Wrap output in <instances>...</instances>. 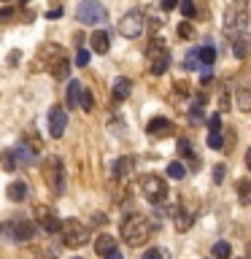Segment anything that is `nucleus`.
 I'll return each instance as SVG.
<instances>
[{"instance_id":"nucleus-13","label":"nucleus","mask_w":251,"mask_h":259,"mask_svg":"<svg viewBox=\"0 0 251 259\" xmlns=\"http://www.w3.org/2000/svg\"><path fill=\"white\" fill-rule=\"evenodd\" d=\"M89 44H92V52L95 54H108L111 38H108V32H105V30H95L92 38H89Z\"/></svg>"},{"instance_id":"nucleus-34","label":"nucleus","mask_w":251,"mask_h":259,"mask_svg":"<svg viewBox=\"0 0 251 259\" xmlns=\"http://www.w3.org/2000/svg\"><path fill=\"white\" fill-rule=\"evenodd\" d=\"M208 146H211V149H222V146H224L222 133H208Z\"/></svg>"},{"instance_id":"nucleus-45","label":"nucleus","mask_w":251,"mask_h":259,"mask_svg":"<svg viewBox=\"0 0 251 259\" xmlns=\"http://www.w3.org/2000/svg\"><path fill=\"white\" fill-rule=\"evenodd\" d=\"M19 52H11V54H8V65H16V62H19Z\"/></svg>"},{"instance_id":"nucleus-6","label":"nucleus","mask_w":251,"mask_h":259,"mask_svg":"<svg viewBox=\"0 0 251 259\" xmlns=\"http://www.w3.org/2000/svg\"><path fill=\"white\" fill-rule=\"evenodd\" d=\"M44 178L49 184V189L54 194H60L65 189V167H62V159L60 157H49L46 165H44Z\"/></svg>"},{"instance_id":"nucleus-42","label":"nucleus","mask_w":251,"mask_h":259,"mask_svg":"<svg viewBox=\"0 0 251 259\" xmlns=\"http://www.w3.org/2000/svg\"><path fill=\"white\" fill-rule=\"evenodd\" d=\"M143 259H162V251H159V248H149V251L143 254Z\"/></svg>"},{"instance_id":"nucleus-36","label":"nucleus","mask_w":251,"mask_h":259,"mask_svg":"<svg viewBox=\"0 0 251 259\" xmlns=\"http://www.w3.org/2000/svg\"><path fill=\"white\" fill-rule=\"evenodd\" d=\"M178 154H181V157H192V143L186 141V138L178 141Z\"/></svg>"},{"instance_id":"nucleus-19","label":"nucleus","mask_w":251,"mask_h":259,"mask_svg":"<svg viewBox=\"0 0 251 259\" xmlns=\"http://www.w3.org/2000/svg\"><path fill=\"white\" fill-rule=\"evenodd\" d=\"M24 197H27V184L24 181H14L8 186V200L11 202H24Z\"/></svg>"},{"instance_id":"nucleus-29","label":"nucleus","mask_w":251,"mask_h":259,"mask_svg":"<svg viewBox=\"0 0 251 259\" xmlns=\"http://www.w3.org/2000/svg\"><path fill=\"white\" fill-rule=\"evenodd\" d=\"M130 173V159H116V165H113V178H124Z\"/></svg>"},{"instance_id":"nucleus-26","label":"nucleus","mask_w":251,"mask_h":259,"mask_svg":"<svg viewBox=\"0 0 251 259\" xmlns=\"http://www.w3.org/2000/svg\"><path fill=\"white\" fill-rule=\"evenodd\" d=\"M238 194H240V202L243 205H251V181H238Z\"/></svg>"},{"instance_id":"nucleus-12","label":"nucleus","mask_w":251,"mask_h":259,"mask_svg":"<svg viewBox=\"0 0 251 259\" xmlns=\"http://www.w3.org/2000/svg\"><path fill=\"white\" fill-rule=\"evenodd\" d=\"M232 54L238 57V60H246V57L251 54V35H246V32L235 35L232 38Z\"/></svg>"},{"instance_id":"nucleus-38","label":"nucleus","mask_w":251,"mask_h":259,"mask_svg":"<svg viewBox=\"0 0 251 259\" xmlns=\"http://www.w3.org/2000/svg\"><path fill=\"white\" fill-rule=\"evenodd\" d=\"M224 173H227V165H216L214 167V184H222L224 181Z\"/></svg>"},{"instance_id":"nucleus-27","label":"nucleus","mask_w":251,"mask_h":259,"mask_svg":"<svg viewBox=\"0 0 251 259\" xmlns=\"http://www.w3.org/2000/svg\"><path fill=\"white\" fill-rule=\"evenodd\" d=\"M168 68H170V54H165V57H159V60L151 62V73H154V76H162Z\"/></svg>"},{"instance_id":"nucleus-4","label":"nucleus","mask_w":251,"mask_h":259,"mask_svg":"<svg viewBox=\"0 0 251 259\" xmlns=\"http://www.w3.org/2000/svg\"><path fill=\"white\" fill-rule=\"evenodd\" d=\"M141 189H143V197L151 202V205H162V202L168 200V181L165 178H159V176H146L143 181H141Z\"/></svg>"},{"instance_id":"nucleus-39","label":"nucleus","mask_w":251,"mask_h":259,"mask_svg":"<svg viewBox=\"0 0 251 259\" xmlns=\"http://www.w3.org/2000/svg\"><path fill=\"white\" fill-rule=\"evenodd\" d=\"M87 62H89V52H87V49H78V52H76V65L81 68V65H87Z\"/></svg>"},{"instance_id":"nucleus-15","label":"nucleus","mask_w":251,"mask_h":259,"mask_svg":"<svg viewBox=\"0 0 251 259\" xmlns=\"http://www.w3.org/2000/svg\"><path fill=\"white\" fill-rule=\"evenodd\" d=\"M235 103H238L240 111L251 113V78L243 81V84L238 87V95H235Z\"/></svg>"},{"instance_id":"nucleus-16","label":"nucleus","mask_w":251,"mask_h":259,"mask_svg":"<svg viewBox=\"0 0 251 259\" xmlns=\"http://www.w3.org/2000/svg\"><path fill=\"white\" fill-rule=\"evenodd\" d=\"M130 92H133V81L124 78V76H119L116 81H113V89H111V95H113V100H127Z\"/></svg>"},{"instance_id":"nucleus-14","label":"nucleus","mask_w":251,"mask_h":259,"mask_svg":"<svg viewBox=\"0 0 251 259\" xmlns=\"http://www.w3.org/2000/svg\"><path fill=\"white\" fill-rule=\"evenodd\" d=\"M95 251H97V256L113 254V251H116V238H113V235H108V232H103L100 238L95 240Z\"/></svg>"},{"instance_id":"nucleus-31","label":"nucleus","mask_w":251,"mask_h":259,"mask_svg":"<svg viewBox=\"0 0 251 259\" xmlns=\"http://www.w3.org/2000/svg\"><path fill=\"white\" fill-rule=\"evenodd\" d=\"M178 8H181L184 19H192V16L197 14V8H194V3H192V0H181V3H178Z\"/></svg>"},{"instance_id":"nucleus-47","label":"nucleus","mask_w":251,"mask_h":259,"mask_svg":"<svg viewBox=\"0 0 251 259\" xmlns=\"http://www.w3.org/2000/svg\"><path fill=\"white\" fill-rule=\"evenodd\" d=\"M246 167H248V170H251V149H248V151H246Z\"/></svg>"},{"instance_id":"nucleus-35","label":"nucleus","mask_w":251,"mask_h":259,"mask_svg":"<svg viewBox=\"0 0 251 259\" xmlns=\"http://www.w3.org/2000/svg\"><path fill=\"white\" fill-rule=\"evenodd\" d=\"M178 35H181V38H192V35H194V27L184 19L181 24H178Z\"/></svg>"},{"instance_id":"nucleus-21","label":"nucleus","mask_w":251,"mask_h":259,"mask_svg":"<svg viewBox=\"0 0 251 259\" xmlns=\"http://www.w3.org/2000/svg\"><path fill=\"white\" fill-rule=\"evenodd\" d=\"M173 219H176V230H178V232H186V230L192 227V222H194L192 213H186V210H176Z\"/></svg>"},{"instance_id":"nucleus-11","label":"nucleus","mask_w":251,"mask_h":259,"mask_svg":"<svg viewBox=\"0 0 251 259\" xmlns=\"http://www.w3.org/2000/svg\"><path fill=\"white\" fill-rule=\"evenodd\" d=\"M173 121L165 119V116H154L149 124H146V133H149L151 138H168V135H173Z\"/></svg>"},{"instance_id":"nucleus-2","label":"nucleus","mask_w":251,"mask_h":259,"mask_svg":"<svg viewBox=\"0 0 251 259\" xmlns=\"http://www.w3.org/2000/svg\"><path fill=\"white\" fill-rule=\"evenodd\" d=\"M246 6H248V0H232L230 3V8H227V14H224V32L227 35L235 38L246 30V24H248Z\"/></svg>"},{"instance_id":"nucleus-40","label":"nucleus","mask_w":251,"mask_h":259,"mask_svg":"<svg viewBox=\"0 0 251 259\" xmlns=\"http://www.w3.org/2000/svg\"><path fill=\"white\" fill-rule=\"evenodd\" d=\"M8 19H14V8L8 6V8H0V24H6Z\"/></svg>"},{"instance_id":"nucleus-5","label":"nucleus","mask_w":251,"mask_h":259,"mask_svg":"<svg viewBox=\"0 0 251 259\" xmlns=\"http://www.w3.org/2000/svg\"><path fill=\"white\" fill-rule=\"evenodd\" d=\"M76 19H78L81 24L95 27V24L108 22V11H105V6H100L97 0H84V3L76 8Z\"/></svg>"},{"instance_id":"nucleus-25","label":"nucleus","mask_w":251,"mask_h":259,"mask_svg":"<svg viewBox=\"0 0 251 259\" xmlns=\"http://www.w3.org/2000/svg\"><path fill=\"white\" fill-rule=\"evenodd\" d=\"M54 68H52V76L54 78H68V73H70V65H68V60H60V62H52Z\"/></svg>"},{"instance_id":"nucleus-3","label":"nucleus","mask_w":251,"mask_h":259,"mask_svg":"<svg viewBox=\"0 0 251 259\" xmlns=\"http://www.w3.org/2000/svg\"><path fill=\"white\" fill-rule=\"evenodd\" d=\"M60 235H62V243L68 248H81L89 243V230L76 219H65L62 227H60Z\"/></svg>"},{"instance_id":"nucleus-37","label":"nucleus","mask_w":251,"mask_h":259,"mask_svg":"<svg viewBox=\"0 0 251 259\" xmlns=\"http://www.w3.org/2000/svg\"><path fill=\"white\" fill-rule=\"evenodd\" d=\"M81 108L84 111H95V100H92V95L84 89V95H81Z\"/></svg>"},{"instance_id":"nucleus-23","label":"nucleus","mask_w":251,"mask_h":259,"mask_svg":"<svg viewBox=\"0 0 251 259\" xmlns=\"http://www.w3.org/2000/svg\"><path fill=\"white\" fill-rule=\"evenodd\" d=\"M232 256V246L227 240H219L214 243V259H230Z\"/></svg>"},{"instance_id":"nucleus-20","label":"nucleus","mask_w":251,"mask_h":259,"mask_svg":"<svg viewBox=\"0 0 251 259\" xmlns=\"http://www.w3.org/2000/svg\"><path fill=\"white\" fill-rule=\"evenodd\" d=\"M168 54V49H165V44H162L159 38H154L149 46H146V57H149V60L154 62V60H159V57H165Z\"/></svg>"},{"instance_id":"nucleus-28","label":"nucleus","mask_w":251,"mask_h":259,"mask_svg":"<svg viewBox=\"0 0 251 259\" xmlns=\"http://www.w3.org/2000/svg\"><path fill=\"white\" fill-rule=\"evenodd\" d=\"M186 176V167L181 165V162H170L168 165V178H173V181H178V178Z\"/></svg>"},{"instance_id":"nucleus-43","label":"nucleus","mask_w":251,"mask_h":259,"mask_svg":"<svg viewBox=\"0 0 251 259\" xmlns=\"http://www.w3.org/2000/svg\"><path fill=\"white\" fill-rule=\"evenodd\" d=\"M92 222H95V224H108V216H105V213H95Z\"/></svg>"},{"instance_id":"nucleus-30","label":"nucleus","mask_w":251,"mask_h":259,"mask_svg":"<svg viewBox=\"0 0 251 259\" xmlns=\"http://www.w3.org/2000/svg\"><path fill=\"white\" fill-rule=\"evenodd\" d=\"M189 121H194V124H202V121H208L205 116H202V105H200V103H194L192 108H189Z\"/></svg>"},{"instance_id":"nucleus-17","label":"nucleus","mask_w":251,"mask_h":259,"mask_svg":"<svg viewBox=\"0 0 251 259\" xmlns=\"http://www.w3.org/2000/svg\"><path fill=\"white\" fill-rule=\"evenodd\" d=\"M81 95H84V87L78 81H70L68 84V105L70 108H81Z\"/></svg>"},{"instance_id":"nucleus-44","label":"nucleus","mask_w":251,"mask_h":259,"mask_svg":"<svg viewBox=\"0 0 251 259\" xmlns=\"http://www.w3.org/2000/svg\"><path fill=\"white\" fill-rule=\"evenodd\" d=\"M46 16H49V19H57V16H62V8L57 6V8H52V11H49Z\"/></svg>"},{"instance_id":"nucleus-32","label":"nucleus","mask_w":251,"mask_h":259,"mask_svg":"<svg viewBox=\"0 0 251 259\" xmlns=\"http://www.w3.org/2000/svg\"><path fill=\"white\" fill-rule=\"evenodd\" d=\"M3 167L11 173V170L16 167V154H14V149H8V151H3Z\"/></svg>"},{"instance_id":"nucleus-41","label":"nucleus","mask_w":251,"mask_h":259,"mask_svg":"<svg viewBox=\"0 0 251 259\" xmlns=\"http://www.w3.org/2000/svg\"><path fill=\"white\" fill-rule=\"evenodd\" d=\"M178 3H181V0H159V8L162 11H173Z\"/></svg>"},{"instance_id":"nucleus-24","label":"nucleus","mask_w":251,"mask_h":259,"mask_svg":"<svg viewBox=\"0 0 251 259\" xmlns=\"http://www.w3.org/2000/svg\"><path fill=\"white\" fill-rule=\"evenodd\" d=\"M200 62H202V65H214V62H216V49L211 46V44L200 46Z\"/></svg>"},{"instance_id":"nucleus-7","label":"nucleus","mask_w":251,"mask_h":259,"mask_svg":"<svg viewBox=\"0 0 251 259\" xmlns=\"http://www.w3.org/2000/svg\"><path fill=\"white\" fill-rule=\"evenodd\" d=\"M0 232H8V238H11V240L24 243V240H30L32 235H35V222H30V219H16V222L0 227Z\"/></svg>"},{"instance_id":"nucleus-8","label":"nucleus","mask_w":251,"mask_h":259,"mask_svg":"<svg viewBox=\"0 0 251 259\" xmlns=\"http://www.w3.org/2000/svg\"><path fill=\"white\" fill-rule=\"evenodd\" d=\"M143 27H146V22H143V14L141 11H127L119 19V32L124 38H138L143 32Z\"/></svg>"},{"instance_id":"nucleus-33","label":"nucleus","mask_w":251,"mask_h":259,"mask_svg":"<svg viewBox=\"0 0 251 259\" xmlns=\"http://www.w3.org/2000/svg\"><path fill=\"white\" fill-rule=\"evenodd\" d=\"M208 133H222V116L219 113H211L208 116Z\"/></svg>"},{"instance_id":"nucleus-9","label":"nucleus","mask_w":251,"mask_h":259,"mask_svg":"<svg viewBox=\"0 0 251 259\" xmlns=\"http://www.w3.org/2000/svg\"><path fill=\"white\" fill-rule=\"evenodd\" d=\"M35 224L40 227L44 232H49V235H54V232H60V227H62V222L57 219V213H54V208H49V205H35Z\"/></svg>"},{"instance_id":"nucleus-46","label":"nucleus","mask_w":251,"mask_h":259,"mask_svg":"<svg viewBox=\"0 0 251 259\" xmlns=\"http://www.w3.org/2000/svg\"><path fill=\"white\" fill-rule=\"evenodd\" d=\"M105 259H124V256H121L119 251H113V254H108V256H105Z\"/></svg>"},{"instance_id":"nucleus-22","label":"nucleus","mask_w":251,"mask_h":259,"mask_svg":"<svg viewBox=\"0 0 251 259\" xmlns=\"http://www.w3.org/2000/svg\"><path fill=\"white\" fill-rule=\"evenodd\" d=\"M184 68H186V70L202 68V62H200V49H189V54L184 57Z\"/></svg>"},{"instance_id":"nucleus-48","label":"nucleus","mask_w":251,"mask_h":259,"mask_svg":"<svg viewBox=\"0 0 251 259\" xmlns=\"http://www.w3.org/2000/svg\"><path fill=\"white\" fill-rule=\"evenodd\" d=\"M22 3H30V0H22Z\"/></svg>"},{"instance_id":"nucleus-1","label":"nucleus","mask_w":251,"mask_h":259,"mask_svg":"<svg viewBox=\"0 0 251 259\" xmlns=\"http://www.w3.org/2000/svg\"><path fill=\"white\" fill-rule=\"evenodd\" d=\"M151 222L149 216H141V213H130L121 219V238H124L130 246H141L143 240L151 238Z\"/></svg>"},{"instance_id":"nucleus-10","label":"nucleus","mask_w":251,"mask_h":259,"mask_svg":"<svg viewBox=\"0 0 251 259\" xmlns=\"http://www.w3.org/2000/svg\"><path fill=\"white\" fill-rule=\"evenodd\" d=\"M65 127H68V113H65V108H60V105H54V108L49 111V133H52V138H62Z\"/></svg>"},{"instance_id":"nucleus-18","label":"nucleus","mask_w":251,"mask_h":259,"mask_svg":"<svg viewBox=\"0 0 251 259\" xmlns=\"http://www.w3.org/2000/svg\"><path fill=\"white\" fill-rule=\"evenodd\" d=\"M14 154H16V162H22V165H32V162L38 159V151H32L30 146H16L14 149Z\"/></svg>"}]
</instances>
